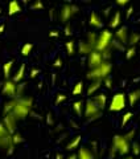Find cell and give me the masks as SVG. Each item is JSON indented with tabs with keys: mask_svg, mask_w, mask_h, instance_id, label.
<instances>
[{
	"mask_svg": "<svg viewBox=\"0 0 140 159\" xmlns=\"http://www.w3.org/2000/svg\"><path fill=\"white\" fill-rule=\"evenodd\" d=\"M38 73H40L38 69H32V70H31V77H32V78L37 77V74H38Z\"/></svg>",
	"mask_w": 140,
	"mask_h": 159,
	"instance_id": "obj_40",
	"label": "cell"
},
{
	"mask_svg": "<svg viewBox=\"0 0 140 159\" xmlns=\"http://www.w3.org/2000/svg\"><path fill=\"white\" fill-rule=\"evenodd\" d=\"M120 19H122V15H120V12L116 11V12H115V13L112 15V17L110 19L108 27H110V28H112V29L118 28L119 25H120Z\"/></svg>",
	"mask_w": 140,
	"mask_h": 159,
	"instance_id": "obj_16",
	"label": "cell"
},
{
	"mask_svg": "<svg viewBox=\"0 0 140 159\" xmlns=\"http://www.w3.org/2000/svg\"><path fill=\"white\" fill-rule=\"evenodd\" d=\"M83 92V82H77L73 88V96H79Z\"/></svg>",
	"mask_w": 140,
	"mask_h": 159,
	"instance_id": "obj_28",
	"label": "cell"
},
{
	"mask_svg": "<svg viewBox=\"0 0 140 159\" xmlns=\"http://www.w3.org/2000/svg\"><path fill=\"white\" fill-rule=\"evenodd\" d=\"M23 142V135L19 133H13L12 134V143L13 145H17V143H21Z\"/></svg>",
	"mask_w": 140,
	"mask_h": 159,
	"instance_id": "obj_32",
	"label": "cell"
},
{
	"mask_svg": "<svg viewBox=\"0 0 140 159\" xmlns=\"http://www.w3.org/2000/svg\"><path fill=\"white\" fill-rule=\"evenodd\" d=\"M56 159H65V158H63L62 154H57V155H56Z\"/></svg>",
	"mask_w": 140,
	"mask_h": 159,
	"instance_id": "obj_47",
	"label": "cell"
},
{
	"mask_svg": "<svg viewBox=\"0 0 140 159\" xmlns=\"http://www.w3.org/2000/svg\"><path fill=\"white\" fill-rule=\"evenodd\" d=\"M32 107H33V99L31 97L15 98V106L9 114H12V116L19 121V119L25 118L28 114L31 113Z\"/></svg>",
	"mask_w": 140,
	"mask_h": 159,
	"instance_id": "obj_1",
	"label": "cell"
},
{
	"mask_svg": "<svg viewBox=\"0 0 140 159\" xmlns=\"http://www.w3.org/2000/svg\"><path fill=\"white\" fill-rule=\"evenodd\" d=\"M16 92H17L16 84H15L12 80H6L3 84V88H2V93L9 98H16Z\"/></svg>",
	"mask_w": 140,
	"mask_h": 159,
	"instance_id": "obj_10",
	"label": "cell"
},
{
	"mask_svg": "<svg viewBox=\"0 0 140 159\" xmlns=\"http://www.w3.org/2000/svg\"><path fill=\"white\" fill-rule=\"evenodd\" d=\"M31 8L32 9H42L44 8V4L41 2H34L32 6H31Z\"/></svg>",
	"mask_w": 140,
	"mask_h": 159,
	"instance_id": "obj_35",
	"label": "cell"
},
{
	"mask_svg": "<svg viewBox=\"0 0 140 159\" xmlns=\"http://www.w3.org/2000/svg\"><path fill=\"white\" fill-rule=\"evenodd\" d=\"M102 86V81H91V84L89 85L87 90H86V94L87 96H94L99 89H101Z\"/></svg>",
	"mask_w": 140,
	"mask_h": 159,
	"instance_id": "obj_17",
	"label": "cell"
},
{
	"mask_svg": "<svg viewBox=\"0 0 140 159\" xmlns=\"http://www.w3.org/2000/svg\"><path fill=\"white\" fill-rule=\"evenodd\" d=\"M81 135H77V137H74L72 141H70L69 143H68V146H66V150H69V151H73V150H76V148L79 146V143H81Z\"/></svg>",
	"mask_w": 140,
	"mask_h": 159,
	"instance_id": "obj_21",
	"label": "cell"
},
{
	"mask_svg": "<svg viewBox=\"0 0 140 159\" xmlns=\"http://www.w3.org/2000/svg\"><path fill=\"white\" fill-rule=\"evenodd\" d=\"M19 12H21V6H20V3L19 2H11L8 4V15H16Z\"/></svg>",
	"mask_w": 140,
	"mask_h": 159,
	"instance_id": "obj_19",
	"label": "cell"
},
{
	"mask_svg": "<svg viewBox=\"0 0 140 159\" xmlns=\"http://www.w3.org/2000/svg\"><path fill=\"white\" fill-rule=\"evenodd\" d=\"M124 159H133V158H131V157H129V158H124Z\"/></svg>",
	"mask_w": 140,
	"mask_h": 159,
	"instance_id": "obj_48",
	"label": "cell"
},
{
	"mask_svg": "<svg viewBox=\"0 0 140 159\" xmlns=\"http://www.w3.org/2000/svg\"><path fill=\"white\" fill-rule=\"evenodd\" d=\"M59 36V33L57 31H50L49 32V37H58Z\"/></svg>",
	"mask_w": 140,
	"mask_h": 159,
	"instance_id": "obj_42",
	"label": "cell"
},
{
	"mask_svg": "<svg viewBox=\"0 0 140 159\" xmlns=\"http://www.w3.org/2000/svg\"><path fill=\"white\" fill-rule=\"evenodd\" d=\"M32 49H33V44H32V43L24 44L23 48H21V56H24V57L29 56V54H31V52H32Z\"/></svg>",
	"mask_w": 140,
	"mask_h": 159,
	"instance_id": "obj_27",
	"label": "cell"
},
{
	"mask_svg": "<svg viewBox=\"0 0 140 159\" xmlns=\"http://www.w3.org/2000/svg\"><path fill=\"white\" fill-rule=\"evenodd\" d=\"M12 66H13L12 60H9V61H7L3 65V74H4V77H6V80H9V76H11V72H12Z\"/></svg>",
	"mask_w": 140,
	"mask_h": 159,
	"instance_id": "obj_23",
	"label": "cell"
},
{
	"mask_svg": "<svg viewBox=\"0 0 140 159\" xmlns=\"http://www.w3.org/2000/svg\"><path fill=\"white\" fill-rule=\"evenodd\" d=\"M77 159H95V157L87 147H81L77 152Z\"/></svg>",
	"mask_w": 140,
	"mask_h": 159,
	"instance_id": "obj_15",
	"label": "cell"
},
{
	"mask_svg": "<svg viewBox=\"0 0 140 159\" xmlns=\"http://www.w3.org/2000/svg\"><path fill=\"white\" fill-rule=\"evenodd\" d=\"M111 43H112V32H110L108 29H103L97 36V41H95L94 49H95L97 52L102 53L103 51H106V49L111 47Z\"/></svg>",
	"mask_w": 140,
	"mask_h": 159,
	"instance_id": "obj_4",
	"label": "cell"
},
{
	"mask_svg": "<svg viewBox=\"0 0 140 159\" xmlns=\"http://www.w3.org/2000/svg\"><path fill=\"white\" fill-rule=\"evenodd\" d=\"M139 92H140V90H139Z\"/></svg>",
	"mask_w": 140,
	"mask_h": 159,
	"instance_id": "obj_50",
	"label": "cell"
},
{
	"mask_svg": "<svg viewBox=\"0 0 140 159\" xmlns=\"http://www.w3.org/2000/svg\"><path fill=\"white\" fill-rule=\"evenodd\" d=\"M78 51L81 54H89L91 51H94V49L89 45V44L86 41H81L79 43V45H78Z\"/></svg>",
	"mask_w": 140,
	"mask_h": 159,
	"instance_id": "obj_24",
	"label": "cell"
},
{
	"mask_svg": "<svg viewBox=\"0 0 140 159\" xmlns=\"http://www.w3.org/2000/svg\"><path fill=\"white\" fill-rule=\"evenodd\" d=\"M139 97H140V92L138 90V92H131L127 96V103L129 106H133L135 103L138 102V99H139Z\"/></svg>",
	"mask_w": 140,
	"mask_h": 159,
	"instance_id": "obj_22",
	"label": "cell"
},
{
	"mask_svg": "<svg viewBox=\"0 0 140 159\" xmlns=\"http://www.w3.org/2000/svg\"><path fill=\"white\" fill-rule=\"evenodd\" d=\"M132 117H133V114H132L131 111H127L126 114H124V116H123V119H122V123H120L122 127L126 126L127 123H128L129 121H131V118H132Z\"/></svg>",
	"mask_w": 140,
	"mask_h": 159,
	"instance_id": "obj_30",
	"label": "cell"
},
{
	"mask_svg": "<svg viewBox=\"0 0 140 159\" xmlns=\"http://www.w3.org/2000/svg\"><path fill=\"white\" fill-rule=\"evenodd\" d=\"M116 4L118 6H126L128 4V0H116Z\"/></svg>",
	"mask_w": 140,
	"mask_h": 159,
	"instance_id": "obj_43",
	"label": "cell"
},
{
	"mask_svg": "<svg viewBox=\"0 0 140 159\" xmlns=\"http://www.w3.org/2000/svg\"><path fill=\"white\" fill-rule=\"evenodd\" d=\"M131 148H132V151H133L135 155H139V154H140V145H139L138 142H133Z\"/></svg>",
	"mask_w": 140,
	"mask_h": 159,
	"instance_id": "obj_33",
	"label": "cell"
},
{
	"mask_svg": "<svg viewBox=\"0 0 140 159\" xmlns=\"http://www.w3.org/2000/svg\"><path fill=\"white\" fill-rule=\"evenodd\" d=\"M135 54H136V48H135V47H129L126 51V58L131 60L132 57H135Z\"/></svg>",
	"mask_w": 140,
	"mask_h": 159,
	"instance_id": "obj_31",
	"label": "cell"
},
{
	"mask_svg": "<svg viewBox=\"0 0 140 159\" xmlns=\"http://www.w3.org/2000/svg\"><path fill=\"white\" fill-rule=\"evenodd\" d=\"M127 44H128L129 47H135L136 44H140V33L133 32V33H131V34H128Z\"/></svg>",
	"mask_w": 140,
	"mask_h": 159,
	"instance_id": "obj_20",
	"label": "cell"
},
{
	"mask_svg": "<svg viewBox=\"0 0 140 159\" xmlns=\"http://www.w3.org/2000/svg\"><path fill=\"white\" fill-rule=\"evenodd\" d=\"M73 110L78 117H81L83 114V102L82 101H76L73 103Z\"/></svg>",
	"mask_w": 140,
	"mask_h": 159,
	"instance_id": "obj_26",
	"label": "cell"
},
{
	"mask_svg": "<svg viewBox=\"0 0 140 159\" xmlns=\"http://www.w3.org/2000/svg\"><path fill=\"white\" fill-rule=\"evenodd\" d=\"M95 41H97V34H95V33H89V34H87L86 43H87L93 49H94V47H95Z\"/></svg>",
	"mask_w": 140,
	"mask_h": 159,
	"instance_id": "obj_29",
	"label": "cell"
},
{
	"mask_svg": "<svg viewBox=\"0 0 140 159\" xmlns=\"http://www.w3.org/2000/svg\"><path fill=\"white\" fill-rule=\"evenodd\" d=\"M46 122L49 123V125H53V119H52L50 114H48V116H46Z\"/></svg>",
	"mask_w": 140,
	"mask_h": 159,
	"instance_id": "obj_44",
	"label": "cell"
},
{
	"mask_svg": "<svg viewBox=\"0 0 140 159\" xmlns=\"http://www.w3.org/2000/svg\"><path fill=\"white\" fill-rule=\"evenodd\" d=\"M133 13V7H128V9H127V12H126V17L127 19H129L131 17V15Z\"/></svg>",
	"mask_w": 140,
	"mask_h": 159,
	"instance_id": "obj_38",
	"label": "cell"
},
{
	"mask_svg": "<svg viewBox=\"0 0 140 159\" xmlns=\"http://www.w3.org/2000/svg\"><path fill=\"white\" fill-rule=\"evenodd\" d=\"M95 159H97V158H95Z\"/></svg>",
	"mask_w": 140,
	"mask_h": 159,
	"instance_id": "obj_49",
	"label": "cell"
},
{
	"mask_svg": "<svg viewBox=\"0 0 140 159\" xmlns=\"http://www.w3.org/2000/svg\"><path fill=\"white\" fill-rule=\"evenodd\" d=\"M135 134H136V130H135V129H132V130H129V131L126 134V138L128 139V141H131V139L135 137Z\"/></svg>",
	"mask_w": 140,
	"mask_h": 159,
	"instance_id": "obj_37",
	"label": "cell"
},
{
	"mask_svg": "<svg viewBox=\"0 0 140 159\" xmlns=\"http://www.w3.org/2000/svg\"><path fill=\"white\" fill-rule=\"evenodd\" d=\"M93 101L95 102V105L99 107V110H103L107 106V96L104 93H99L97 96H94Z\"/></svg>",
	"mask_w": 140,
	"mask_h": 159,
	"instance_id": "obj_13",
	"label": "cell"
},
{
	"mask_svg": "<svg viewBox=\"0 0 140 159\" xmlns=\"http://www.w3.org/2000/svg\"><path fill=\"white\" fill-rule=\"evenodd\" d=\"M131 150V143L126 138V135H115L112 138V146H111V152L116 151L119 155H126Z\"/></svg>",
	"mask_w": 140,
	"mask_h": 159,
	"instance_id": "obj_3",
	"label": "cell"
},
{
	"mask_svg": "<svg viewBox=\"0 0 140 159\" xmlns=\"http://www.w3.org/2000/svg\"><path fill=\"white\" fill-rule=\"evenodd\" d=\"M66 159H77V154H72V155H69Z\"/></svg>",
	"mask_w": 140,
	"mask_h": 159,
	"instance_id": "obj_45",
	"label": "cell"
},
{
	"mask_svg": "<svg viewBox=\"0 0 140 159\" xmlns=\"http://www.w3.org/2000/svg\"><path fill=\"white\" fill-rule=\"evenodd\" d=\"M13 143H12V134L7 131V129L3 126V123H0V147L8 148V154H12L13 150Z\"/></svg>",
	"mask_w": 140,
	"mask_h": 159,
	"instance_id": "obj_7",
	"label": "cell"
},
{
	"mask_svg": "<svg viewBox=\"0 0 140 159\" xmlns=\"http://www.w3.org/2000/svg\"><path fill=\"white\" fill-rule=\"evenodd\" d=\"M4 29H6V25H4V24H2V25H0V34L4 32Z\"/></svg>",
	"mask_w": 140,
	"mask_h": 159,
	"instance_id": "obj_46",
	"label": "cell"
},
{
	"mask_svg": "<svg viewBox=\"0 0 140 159\" xmlns=\"http://www.w3.org/2000/svg\"><path fill=\"white\" fill-rule=\"evenodd\" d=\"M77 12H78L77 6H74V4H65V6L61 8V11H59V19H61L63 23H66Z\"/></svg>",
	"mask_w": 140,
	"mask_h": 159,
	"instance_id": "obj_8",
	"label": "cell"
},
{
	"mask_svg": "<svg viewBox=\"0 0 140 159\" xmlns=\"http://www.w3.org/2000/svg\"><path fill=\"white\" fill-rule=\"evenodd\" d=\"M83 107H85V117H86L89 121L98 119L102 116V110H99V107L95 105V102L93 101V98L86 99V102L83 103Z\"/></svg>",
	"mask_w": 140,
	"mask_h": 159,
	"instance_id": "obj_6",
	"label": "cell"
},
{
	"mask_svg": "<svg viewBox=\"0 0 140 159\" xmlns=\"http://www.w3.org/2000/svg\"><path fill=\"white\" fill-rule=\"evenodd\" d=\"M16 125H17V119L15 118L12 114H6L3 119V126L7 129V131L9 134H13L16 130Z\"/></svg>",
	"mask_w": 140,
	"mask_h": 159,
	"instance_id": "obj_11",
	"label": "cell"
},
{
	"mask_svg": "<svg viewBox=\"0 0 140 159\" xmlns=\"http://www.w3.org/2000/svg\"><path fill=\"white\" fill-rule=\"evenodd\" d=\"M102 82H104V86H106L107 89H111V88H112V85H111V84H112V81H111V78H110V77L104 78Z\"/></svg>",
	"mask_w": 140,
	"mask_h": 159,
	"instance_id": "obj_36",
	"label": "cell"
},
{
	"mask_svg": "<svg viewBox=\"0 0 140 159\" xmlns=\"http://www.w3.org/2000/svg\"><path fill=\"white\" fill-rule=\"evenodd\" d=\"M115 37L120 44H127V40H128V28L126 25L123 27H119L115 32Z\"/></svg>",
	"mask_w": 140,
	"mask_h": 159,
	"instance_id": "obj_12",
	"label": "cell"
},
{
	"mask_svg": "<svg viewBox=\"0 0 140 159\" xmlns=\"http://www.w3.org/2000/svg\"><path fill=\"white\" fill-rule=\"evenodd\" d=\"M126 107H127V96L124 93H115L111 98V101H110L108 110L118 113V111H122Z\"/></svg>",
	"mask_w": 140,
	"mask_h": 159,
	"instance_id": "obj_5",
	"label": "cell"
},
{
	"mask_svg": "<svg viewBox=\"0 0 140 159\" xmlns=\"http://www.w3.org/2000/svg\"><path fill=\"white\" fill-rule=\"evenodd\" d=\"M65 34H66V36H70V34H72V27L70 25H66V28H65Z\"/></svg>",
	"mask_w": 140,
	"mask_h": 159,
	"instance_id": "obj_41",
	"label": "cell"
},
{
	"mask_svg": "<svg viewBox=\"0 0 140 159\" xmlns=\"http://www.w3.org/2000/svg\"><path fill=\"white\" fill-rule=\"evenodd\" d=\"M53 65L56 66V68H61V66H62V60H61V58H57L56 61H54Z\"/></svg>",
	"mask_w": 140,
	"mask_h": 159,
	"instance_id": "obj_39",
	"label": "cell"
},
{
	"mask_svg": "<svg viewBox=\"0 0 140 159\" xmlns=\"http://www.w3.org/2000/svg\"><path fill=\"white\" fill-rule=\"evenodd\" d=\"M66 96H65L63 93H61V94H58V96L56 97V105H59L61 102H63V101H66Z\"/></svg>",
	"mask_w": 140,
	"mask_h": 159,
	"instance_id": "obj_34",
	"label": "cell"
},
{
	"mask_svg": "<svg viewBox=\"0 0 140 159\" xmlns=\"http://www.w3.org/2000/svg\"><path fill=\"white\" fill-rule=\"evenodd\" d=\"M89 24L94 28H102L103 21H102L101 16H99L97 12H91L90 13V17H89Z\"/></svg>",
	"mask_w": 140,
	"mask_h": 159,
	"instance_id": "obj_14",
	"label": "cell"
},
{
	"mask_svg": "<svg viewBox=\"0 0 140 159\" xmlns=\"http://www.w3.org/2000/svg\"><path fill=\"white\" fill-rule=\"evenodd\" d=\"M65 48H66V52L69 56L76 54V43H74L73 40H69V41L65 43Z\"/></svg>",
	"mask_w": 140,
	"mask_h": 159,
	"instance_id": "obj_25",
	"label": "cell"
},
{
	"mask_svg": "<svg viewBox=\"0 0 140 159\" xmlns=\"http://www.w3.org/2000/svg\"><path fill=\"white\" fill-rule=\"evenodd\" d=\"M112 69V64L110 61H103L98 68L90 69L87 72V78L90 81H103L104 78L108 77V74L111 73Z\"/></svg>",
	"mask_w": 140,
	"mask_h": 159,
	"instance_id": "obj_2",
	"label": "cell"
},
{
	"mask_svg": "<svg viewBox=\"0 0 140 159\" xmlns=\"http://www.w3.org/2000/svg\"><path fill=\"white\" fill-rule=\"evenodd\" d=\"M24 73H25V64H21V65H20V68L17 69L16 74H15V76L12 77V81H13L15 84H19V82L24 78Z\"/></svg>",
	"mask_w": 140,
	"mask_h": 159,
	"instance_id": "obj_18",
	"label": "cell"
},
{
	"mask_svg": "<svg viewBox=\"0 0 140 159\" xmlns=\"http://www.w3.org/2000/svg\"><path fill=\"white\" fill-rule=\"evenodd\" d=\"M104 61L103 57H102V53L101 52H97L95 49L91 51L87 54V65L90 69H94V68H98L101 64Z\"/></svg>",
	"mask_w": 140,
	"mask_h": 159,
	"instance_id": "obj_9",
	"label": "cell"
}]
</instances>
